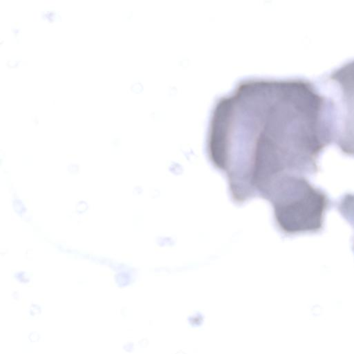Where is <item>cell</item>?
<instances>
[{
	"label": "cell",
	"mask_w": 354,
	"mask_h": 354,
	"mask_svg": "<svg viewBox=\"0 0 354 354\" xmlns=\"http://www.w3.org/2000/svg\"><path fill=\"white\" fill-rule=\"evenodd\" d=\"M334 134L333 102L318 83L247 78L215 102L206 149L232 197L244 202L282 178L316 174Z\"/></svg>",
	"instance_id": "1"
},
{
	"label": "cell",
	"mask_w": 354,
	"mask_h": 354,
	"mask_svg": "<svg viewBox=\"0 0 354 354\" xmlns=\"http://www.w3.org/2000/svg\"><path fill=\"white\" fill-rule=\"evenodd\" d=\"M268 201L273 207L278 227L288 235L321 231L330 205L326 192L311 185L304 176L287 179Z\"/></svg>",
	"instance_id": "2"
},
{
	"label": "cell",
	"mask_w": 354,
	"mask_h": 354,
	"mask_svg": "<svg viewBox=\"0 0 354 354\" xmlns=\"http://www.w3.org/2000/svg\"><path fill=\"white\" fill-rule=\"evenodd\" d=\"M318 83L334 104L333 142L343 153L354 157V59L322 77Z\"/></svg>",
	"instance_id": "3"
},
{
	"label": "cell",
	"mask_w": 354,
	"mask_h": 354,
	"mask_svg": "<svg viewBox=\"0 0 354 354\" xmlns=\"http://www.w3.org/2000/svg\"><path fill=\"white\" fill-rule=\"evenodd\" d=\"M337 209L354 229V194L344 195L338 202Z\"/></svg>",
	"instance_id": "4"
}]
</instances>
